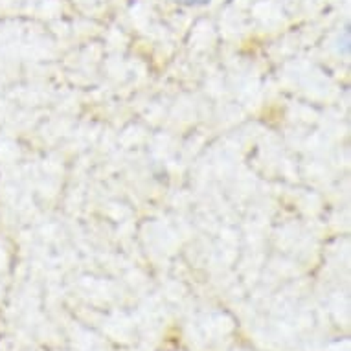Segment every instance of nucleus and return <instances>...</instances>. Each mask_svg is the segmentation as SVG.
Masks as SVG:
<instances>
[{"instance_id":"f257e3e1","label":"nucleus","mask_w":351,"mask_h":351,"mask_svg":"<svg viewBox=\"0 0 351 351\" xmlns=\"http://www.w3.org/2000/svg\"><path fill=\"white\" fill-rule=\"evenodd\" d=\"M177 2H188V4H193V2H197V0H177Z\"/></svg>"}]
</instances>
